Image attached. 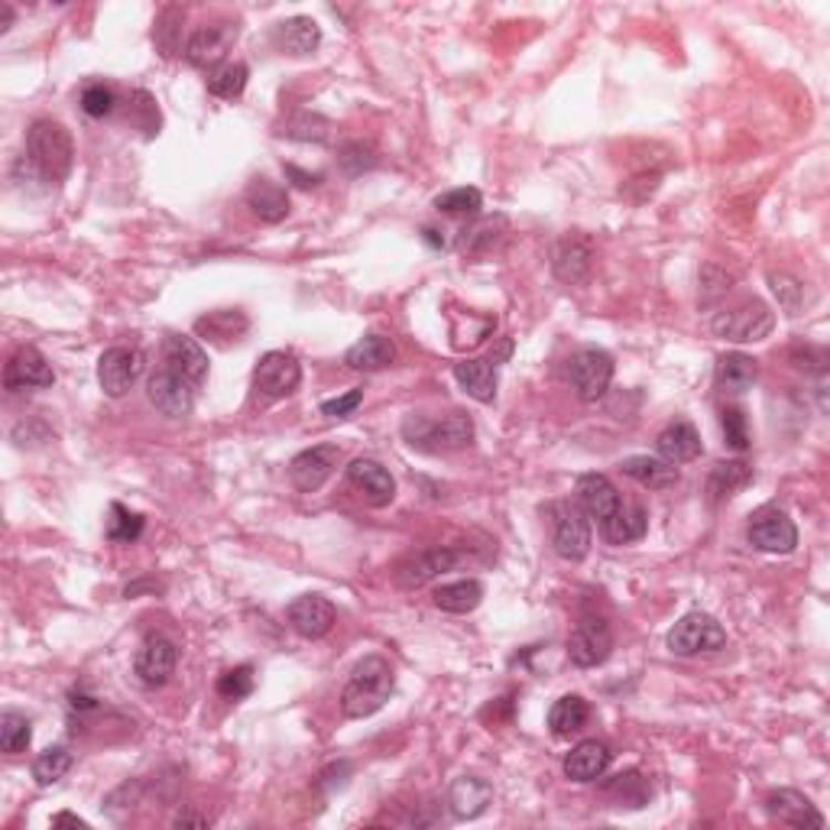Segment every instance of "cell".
Here are the masks:
<instances>
[{
	"mask_svg": "<svg viewBox=\"0 0 830 830\" xmlns=\"http://www.w3.org/2000/svg\"><path fill=\"white\" fill-rule=\"evenodd\" d=\"M396 687L392 665L384 655H364L354 669L342 691V714L350 721L374 717L377 711L387 707Z\"/></svg>",
	"mask_w": 830,
	"mask_h": 830,
	"instance_id": "cell-1",
	"label": "cell"
},
{
	"mask_svg": "<svg viewBox=\"0 0 830 830\" xmlns=\"http://www.w3.org/2000/svg\"><path fill=\"white\" fill-rule=\"evenodd\" d=\"M23 162H30V169L40 179L62 182L72 172V162H75L72 134L59 120H36L27 130V156H23Z\"/></svg>",
	"mask_w": 830,
	"mask_h": 830,
	"instance_id": "cell-2",
	"label": "cell"
},
{
	"mask_svg": "<svg viewBox=\"0 0 830 830\" xmlns=\"http://www.w3.org/2000/svg\"><path fill=\"white\" fill-rule=\"evenodd\" d=\"M402 439L419 451H429V454L461 451L474 441V419L467 412H448L444 419L409 416L402 422Z\"/></svg>",
	"mask_w": 830,
	"mask_h": 830,
	"instance_id": "cell-3",
	"label": "cell"
},
{
	"mask_svg": "<svg viewBox=\"0 0 830 830\" xmlns=\"http://www.w3.org/2000/svg\"><path fill=\"white\" fill-rule=\"evenodd\" d=\"M545 513L551 523V548L565 561H585L590 551V523L585 509L575 500H555Z\"/></svg>",
	"mask_w": 830,
	"mask_h": 830,
	"instance_id": "cell-4",
	"label": "cell"
},
{
	"mask_svg": "<svg viewBox=\"0 0 830 830\" xmlns=\"http://www.w3.org/2000/svg\"><path fill=\"white\" fill-rule=\"evenodd\" d=\"M773 328H776V312L759 298L727 308V312L714 315V322H711V332L733 344L763 342V338L773 335Z\"/></svg>",
	"mask_w": 830,
	"mask_h": 830,
	"instance_id": "cell-5",
	"label": "cell"
},
{
	"mask_svg": "<svg viewBox=\"0 0 830 830\" xmlns=\"http://www.w3.org/2000/svg\"><path fill=\"white\" fill-rule=\"evenodd\" d=\"M467 561L464 551L458 548H429V551H416L409 558H402L392 571V581L402 590H419V587L432 585L435 578L458 571Z\"/></svg>",
	"mask_w": 830,
	"mask_h": 830,
	"instance_id": "cell-6",
	"label": "cell"
},
{
	"mask_svg": "<svg viewBox=\"0 0 830 830\" xmlns=\"http://www.w3.org/2000/svg\"><path fill=\"white\" fill-rule=\"evenodd\" d=\"M302 384V364L293 350H270L256 360L253 370V390L260 392L263 399L276 402L293 396Z\"/></svg>",
	"mask_w": 830,
	"mask_h": 830,
	"instance_id": "cell-7",
	"label": "cell"
},
{
	"mask_svg": "<svg viewBox=\"0 0 830 830\" xmlns=\"http://www.w3.org/2000/svg\"><path fill=\"white\" fill-rule=\"evenodd\" d=\"M727 645L724 627L711 613H684L682 620L669 630V649L675 655H701V652H717Z\"/></svg>",
	"mask_w": 830,
	"mask_h": 830,
	"instance_id": "cell-8",
	"label": "cell"
},
{
	"mask_svg": "<svg viewBox=\"0 0 830 830\" xmlns=\"http://www.w3.org/2000/svg\"><path fill=\"white\" fill-rule=\"evenodd\" d=\"M568 377H571V387L581 402H597L607 396L610 384H613V357L600 347H585L571 357Z\"/></svg>",
	"mask_w": 830,
	"mask_h": 830,
	"instance_id": "cell-9",
	"label": "cell"
},
{
	"mask_svg": "<svg viewBox=\"0 0 830 830\" xmlns=\"http://www.w3.org/2000/svg\"><path fill=\"white\" fill-rule=\"evenodd\" d=\"M613 652V633L603 617H581L568 635V659L578 669H597Z\"/></svg>",
	"mask_w": 830,
	"mask_h": 830,
	"instance_id": "cell-10",
	"label": "cell"
},
{
	"mask_svg": "<svg viewBox=\"0 0 830 830\" xmlns=\"http://www.w3.org/2000/svg\"><path fill=\"white\" fill-rule=\"evenodd\" d=\"M342 458L344 454L338 444H315V448L298 451L293 461H290V481H293V487L302 490V493L322 490L332 481V474L338 471Z\"/></svg>",
	"mask_w": 830,
	"mask_h": 830,
	"instance_id": "cell-11",
	"label": "cell"
},
{
	"mask_svg": "<svg viewBox=\"0 0 830 830\" xmlns=\"http://www.w3.org/2000/svg\"><path fill=\"white\" fill-rule=\"evenodd\" d=\"M144 374V354L137 347H107L98 360V384L104 396L120 399L140 380Z\"/></svg>",
	"mask_w": 830,
	"mask_h": 830,
	"instance_id": "cell-12",
	"label": "cell"
},
{
	"mask_svg": "<svg viewBox=\"0 0 830 830\" xmlns=\"http://www.w3.org/2000/svg\"><path fill=\"white\" fill-rule=\"evenodd\" d=\"M593 244L585 234H565L551 246V273L565 286H581L593 270Z\"/></svg>",
	"mask_w": 830,
	"mask_h": 830,
	"instance_id": "cell-13",
	"label": "cell"
},
{
	"mask_svg": "<svg viewBox=\"0 0 830 830\" xmlns=\"http://www.w3.org/2000/svg\"><path fill=\"white\" fill-rule=\"evenodd\" d=\"M176 662H179V649L169 635L153 633L140 642L137 659H134V672L144 687H162L176 675Z\"/></svg>",
	"mask_w": 830,
	"mask_h": 830,
	"instance_id": "cell-14",
	"label": "cell"
},
{
	"mask_svg": "<svg viewBox=\"0 0 830 830\" xmlns=\"http://www.w3.org/2000/svg\"><path fill=\"white\" fill-rule=\"evenodd\" d=\"M238 40V23H208V27H198L196 33L189 36L186 43V59L196 65V69H218L224 65L228 52Z\"/></svg>",
	"mask_w": 830,
	"mask_h": 830,
	"instance_id": "cell-15",
	"label": "cell"
},
{
	"mask_svg": "<svg viewBox=\"0 0 830 830\" xmlns=\"http://www.w3.org/2000/svg\"><path fill=\"white\" fill-rule=\"evenodd\" d=\"M196 392L198 390L189 380H182L179 374H172V370H166V367L156 370L147 384L149 402H153L156 412L166 416V419H182V416H189L192 406H196Z\"/></svg>",
	"mask_w": 830,
	"mask_h": 830,
	"instance_id": "cell-16",
	"label": "cell"
},
{
	"mask_svg": "<svg viewBox=\"0 0 830 830\" xmlns=\"http://www.w3.org/2000/svg\"><path fill=\"white\" fill-rule=\"evenodd\" d=\"M746 538H749V545L759 548V551L788 555V551H795V545H798V529H795V523H791L781 509H759V513L749 519Z\"/></svg>",
	"mask_w": 830,
	"mask_h": 830,
	"instance_id": "cell-17",
	"label": "cell"
},
{
	"mask_svg": "<svg viewBox=\"0 0 830 830\" xmlns=\"http://www.w3.org/2000/svg\"><path fill=\"white\" fill-rule=\"evenodd\" d=\"M52 384H55V374H52L50 360L30 344L17 347L13 357L3 367V387L10 392L43 390V387H52Z\"/></svg>",
	"mask_w": 830,
	"mask_h": 830,
	"instance_id": "cell-18",
	"label": "cell"
},
{
	"mask_svg": "<svg viewBox=\"0 0 830 830\" xmlns=\"http://www.w3.org/2000/svg\"><path fill=\"white\" fill-rule=\"evenodd\" d=\"M162 364H166V370H172L182 380H189L196 390H201V384L208 380V354L189 335H166V342H162Z\"/></svg>",
	"mask_w": 830,
	"mask_h": 830,
	"instance_id": "cell-19",
	"label": "cell"
},
{
	"mask_svg": "<svg viewBox=\"0 0 830 830\" xmlns=\"http://www.w3.org/2000/svg\"><path fill=\"white\" fill-rule=\"evenodd\" d=\"M335 617L338 613H335L332 600H325L322 593H302V597H295L293 603H290V610H286L290 627L302 639H322V635H328L332 627H335Z\"/></svg>",
	"mask_w": 830,
	"mask_h": 830,
	"instance_id": "cell-20",
	"label": "cell"
},
{
	"mask_svg": "<svg viewBox=\"0 0 830 830\" xmlns=\"http://www.w3.org/2000/svg\"><path fill=\"white\" fill-rule=\"evenodd\" d=\"M347 481H350V487L357 490V493H360L370 506H377V509L390 506L392 500H396V481H392V474L380 464V461H374V458H357V461H350Z\"/></svg>",
	"mask_w": 830,
	"mask_h": 830,
	"instance_id": "cell-21",
	"label": "cell"
},
{
	"mask_svg": "<svg viewBox=\"0 0 830 830\" xmlns=\"http://www.w3.org/2000/svg\"><path fill=\"white\" fill-rule=\"evenodd\" d=\"M766 811L773 821L788 824V828H824V815L811 805L808 795L795 791V788H779L766 798Z\"/></svg>",
	"mask_w": 830,
	"mask_h": 830,
	"instance_id": "cell-22",
	"label": "cell"
},
{
	"mask_svg": "<svg viewBox=\"0 0 830 830\" xmlns=\"http://www.w3.org/2000/svg\"><path fill=\"white\" fill-rule=\"evenodd\" d=\"M575 503L587 513V519L603 523L623 500L620 490L613 487V481L607 474H581L575 484Z\"/></svg>",
	"mask_w": 830,
	"mask_h": 830,
	"instance_id": "cell-23",
	"label": "cell"
},
{
	"mask_svg": "<svg viewBox=\"0 0 830 830\" xmlns=\"http://www.w3.org/2000/svg\"><path fill=\"white\" fill-rule=\"evenodd\" d=\"M610 746L600 743V739H581L578 746H571V753L565 756V776L578 785H587V781H597L607 769H610Z\"/></svg>",
	"mask_w": 830,
	"mask_h": 830,
	"instance_id": "cell-24",
	"label": "cell"
},
{
	"mask_svg": "<svg viewBox=\"0 0 830 830\" xmlns=\"http://www.w3.org/2000/svg\"><path fill=\"white\" fill-rule=\"evenodd\" d=\"M493 801V785L481 776H461L448 791V808L458 821L481 818Z\"/></svg>",
	"mask_w": 830,
	"mask_h": 830,
	"instance_id": "cell-25",
	"label": "cell"
},
{
	"mask_svg": "<svg viewBox=\"0 0 830 830\" xmlns=\"http://www.w3.org/2000/svg\"><path fill=\"white\" fill-rule=\"evenodd\" d=\"M620 471L627 477H633L639 487L645 490H669L675 487L682 481V471L665 461V458H649V454H635V458H627L620 464Z\"/></svg>",
	"mask_w": 830,
	"mask_h": 830,
	"instance_id": "cell-26",
	"label": "cell"
},
{
	"mask_svg": "<svg viewBox=\"0 0 830 830\" xmlns=\"http://www.w3.org/2000/svg\"><path fill=\"white\" fill-rule=\"evenodd\" d=\"M244 198L246 204H250V211L260 221H266V224H280V221L290 218V196H286V189L276 186V182H270V179H263V176L246 186Z\"/></svg>",
	"mask_w": 830,
	"mask_h": 830,
	"instance_id": "cell-27",
	"label": "cell"
},
{
	"mask_svg": "<svg viewBox=\"0 0 830 830\" xmlns=\"http://www.w3.org/2000/svg\"><path fill=\"white\" fill-rule=\"evenodd\" d=\"M649 529V516L639 503H620L603 523H600V536L607 538L610 545H630L639 542Z\"/></svg>",
	"mask_w": 830,
	"mask_h": 830,
	"instance_id": "cell-28",
	"label": "cell"
},
{
	"mask_svg": "<svg viewBox=\"0 0 830 830\" xmlns=\"http://www.w3.org/2000/svg\"><path fill=\"white\" fill-rule=\"evenodd\" d=\"M392 360H396V344L387 335H364L360 342L344 354V364L350 370H360V374L387 370Z\"/></svg>",
	"mask_w": 830,
	"mask_h": 830,
	"instance_id": "cell-29",
	"label": "cell"
},
{
	"mask_svg": "<svg viewBox=\"0 0 830 830\" xmlns=\"http://www.w3.org/2000/svg\"><path fill=\"white\" fill-rule=\"evenodd\" d=\"M454 380L471 399H477L484 406L496 399V364L490 357H484V360L471 357V360L454 364Z\"/></svg>",
	"mask_w": 830,
	"mask_h": 830,
	"instance_id": "cell-30",
	"label": "cell"
},
{
	"mask_svg": "<svg viewBox=\"0 0 830 830\" xmlns=\"http://www.w3.org/2000/svg\"><path fill=\"white\" fill-rule=\"evenodd\" d=\"M655 448H659V458H665L672 464H687V461L701 458V451H704L701 435L691 422H672L669 429H662V435L655 439Z\"/></svg>",
	"mask_w": 830,
	"mask_h": 830,
	"instance_id": "cell-31",
	"label": "cell"
},
{
	"mask_svg": "<svg viewBox=\"0 0 830 830\" xmlns=\"http://www.w3.org/2000/svg\"><path fill=\"white\" fill-rule=\"evenodd\" d=\"M506 234H509V221L503 218V214H496V218H481L477 224H471V228H464L461 231V253H467V256H487L493 253L496 246L506 241Z\"/></svg>",
	"mask_w": 830,
	"mask_h": 830,
	"instance_id": "cell-32",
	"label": "cell"
},
{
	"mask_svg": "<svg viewBox=\"0 0 830 830\" xmlns=\"http://www.w3.org/2000/svg\"><path fill=\"white\" fill-rule=\"evenodd\" d=\"M587 717H590V704H587L585 697L581 694H565L548 711V731H551V736H558V739H568V736L585 731Z\"/></svg>",
	"mask_w": 830,
	"mask_h": 830,
	"instance_id": "cell-33",
	"label": "cell"
},
{
	"mask_svg": "<svg viewBox=\"0 0 830 830\" xmlns=\"http://www.w3.org/2000/svg\"><path fill=\"white\" fill-rule=\"evenodd\" d=\"M276 43L290 55H312L322 46V27L312 17H293L276 27Z\"/></svg>",
	"mask_w": 830,
	"mask_h": 830,
	"instance_id": "cell-34",
	"label": "cell"
},
{
	"mask_svg": "<svg viewBox=\"0 0 830 830\" xmlns=\"http://www.w3.org/2000/svg\"><path fill=\"white\" fill-rule=\"evenodd\" d=\"M432 600H435V607L444 610V613L464 617V613H474V610L481 607V600H484V585H481L477 578L451 581V585L435 587Z\"/></svg>",
	"mask_w": 830,
	"mask_h": 830,
	"instance_id": "cell-35",
	"label": "cell"
},
{
	"mask_svg": "<svg viewBox=\"0 0 830 830\" xmlns=\"http://www.w3.org/2000/svg\"><path fill=\"white\" fill-rule=\"evenodd\" d=\"M749 481H753V467L746 461H721L711 471V477H707V500H711V506H721L724 500L736 496Z\"/></svg>",
	"mask_w": 830,
	"mask_h": 830,
	"instance_id": "cell-36",
	"label": "cell"
},
{
	"mask_svg": "<svg viewBox=\"0 0 830 830\" xmlns=\"http://www.w3.org/2000/svg\"><path fill=\"white\" fill-rule=\"evenodd\" d=\"M759 377V364L749 354H724L717 360V387L724 392H746Z\"/></svg>",
	"mask_w": 830,
	"mask_h": 830,
	"instance_id": "cell-37",
	"label": "cell"
},
{
	"mask_svg": "<svg viewBox=\"0 0 830 830\" xmlns=\"http://www.w3.org/2000/svg\"><path fill=\"white\" fill-rule=\"evenodd\" d=\"M246 82H250V69L244 62H224L208 75V92L214 98L234 101L246 92Z\"/></svg>",
	"mask_w": 830,
	"mask_h": 830,
	"instance_id": "cell-38",
	"label": "cell"
},
{
	"mask_svg": "<svg viewBox=\"0 0 830 830\" xmlns=\"http://www.w3.org/2000/svg\"><path fill=\"white\" fill-rule=\"evenodd\" d=\"M332 120L328 117H322V114H312V111H302V114H295L286 120V127H283V137H290V140H302V144H325L328 137H332Z\"/></svg>",
	"mask_w": 830,
	"mask_h": 830,
	"instance_id": "cell-39",
	"label": "cell"
},
{
	"mask_svg": "<svg viewBox=\"0 0 830 830\" xmlns=\"http://www.w3.org/2000/svg\"><path fill=\"white\" fill-rule=\"evenodd\" d=\"M435 208H439L441 214H451V218H477L481 208H484V196L474 186H461V189L441 192L435 198Z\"/></svg>",
	"mask_w": 830,
	"mask_h": 830,
	"instance_id": "cell-40",
	"label": "cell"
},
{
	"mask_svg": "<svg viewBox=\"0 0 830 830\" xmlns=\"http://www.w3.org/2000/svg\"><path fill=\"white\" fill-rule=\"evenodd\" d=\"M72 769V753L65 749V746H50V749H43L36 759H33V766H30V773H33V779L36 785H55L59 779H65V773Z\"/></svg>",
	"mask_w": 830,
	"mask_h": 830,
	"instance_id": "cell-41",
	"label": "cell"
},
{
	"mask_svg": "<svg viewBox=\"0 0 830 830\" xmlns=\"http://www.w3.org/2000/svg\"><path fill=\"white\" fill-rule=\"evenodd\" d=\"M30 739H33V724H30L23 714L7 711V714L0 717V749H3L7 756L27 753Z\"/></svg>",
	"mask_w": 830,
	"mask_h": 830,
	"instance_id": "cell-42",
	"label": "cell"
},
{
	"mask_svg": "<svg viewBox=\"0 0 830 830\" xmlns=\"http://www.w3.org/2000/svg\"><path fill=\"white\" fill-rule=\"evenodd\" d=\"M140 536H144V516H140V513H130V509L120 506V503H111L107 538H111V542H120V545H130V542H137Z\"/></svg>",
	"mask_w": 830,
	"mask_h": 830,
	"instance_id": "cell-43",
	"label": "cell"
},
{
	"mask_svg": "<svg viewBox=\"0 0 830 830\" xmlns=\"http://www.w3.org/2000/svg\"><path fill=\"white\" fill-rule=\"evenodd\" d=\"M607 795H613L620 801V808H642L649 798V785L639 773H620L607 781Z\"/></svg>",
	"mask_w": 830,
	"mask_h": 830,
	"instance_id": "cell-44",
	"label": "cell"
},
{
	"mask_svg": "<svg viewBox=\"0 0 830 830\" xmlns=\"http://www.w3.org/2000/svg\"><path fill=\"white\" fill-rule=\"evenodd\" d=\"M377 162H380L377 149L370 147V144H364V140H350V144H344L342 153H338V166H342L347 176L370 172V169H377Z\"/></svg>",
	"mask_w": 830,
	"mask_h": 830,
	"instance_id": "cell-45",
	"label": "cell"
},
{
	"mask_svg": "<svg viewBox=\"0 0 830 830\" xmlns=\"http://www.w3.org/2000/svg\"><path fill=\"white\" fill-rule=\"evenodd\" d=\"M198 332H208V338H234L246 332V318L241 312H211L198 322Z\"/></svg>",
	"mask_w": 830,
	"mask_h": 830,
	"instance_id": "cell-46",
	"label": "cell"
},
{
	"mask_svg": "<svg viewBox=\"0 0 830 830\" xmlns=\"http://www.w3.org/2000/svg\"><path fill=\"white\" fill-rule=\"evenodd\" d=\"M186 20V13L179 7L162 10V17L156 20V46L162 50V55H176L179 50V23Z\"/></svg>",
	"mask_w": 830,
	"mask_h": 830,
	"instance_id": "cell-47",
	"label": "cell"
},
{
	"mask_svg": "<svg viewBox=\"0 0 830 830\" xmlns=\"http://www.w3.org/2000/svg\"><path fill=\"white\" fill-rule=\"evenodd\" d=\"M250 691H253V669H250V665L228 669V672L218 679V694H221L224 701H244Z\"/></svg>",
	"mask_w": 830,
	"mask_h": 830,
	"instance_id": "cell-48",
	"label": "cell"
},
{
	"mask_svg": "<svg viewBox=\"0 0 830 830\" xmlns=\"http://www.w3.org/2000/svg\"><path fill=\"white\" fill-rule=\"evenodd\" d=\"M721 425H724V441L731 444L733 451H746L749 448V429H746V416L743 409H724L721 412Z\"/></svg>",
	"mask_w": 830,
	"mask_h": 830,
	"instance_id": "cell-49",
	"label": "cell"
},
{
	"mask_svg": "<svg viewBox=\"0 0 830 830\" xmlns=\"http://www.w3.org/2000/svg\"><path fill=\"white\" fill-rule=\"evenodd\" d=\"M769 283H773V293L779 295L781 308H785L788 315H798L801 298H805V286H801L798 280H791V276H781V273H773Z\"/></svg>",
	"mask_w": 830,
	"mask_h": 830,
	"instance_id": "cell-50",
	"label": "cell"
},
{
	"mask_svg": "<svg viewBox=\"0 0 830 830\" xmlns=\"http://www.w3.org/2000/svg\"><path fill=\"white\" fill-rule=\"evenodd\" d=\"M114 104H117L114 92H111L107 85H101V82L88 85V88L82 92V111H85L88 117H107V114L114 111Z\"/></svg>",
	"mask_w": 830,
	"mask_h": 830,
	"instance_id": "cell-51",
	"label": "cell"
},
{
	"mask_svg": "<svg viewBox=\"0 0 830 830\" xmlns=\"http://www.w3.org/2000/svg\"><path fill=\"white\" fill-rule=\"evenodd\" d=\"M360 402H364V390L344 392L338 399H325V402H322V416H328V419H347V416L357 412Z\"/></svg>",
	"mask_w": 830,
	"mask_h": 830,
	"instance_id": "cell-52",
	"label": "cell"
},
{
	"mask_svg": "<svg viewBox=\"0 0 830 830\" xmlns=\"http://www.w3.org/2000/svg\"><path fill=\"white\" fill-rule=\"evenodd\" d=\"M791 360H795L798 370H815V374H824V370H828V350H824V347H811V344L795 347V350H791Z\"/></svg>",
	"mask_w": 830,
	"mask_h": 830,
	"instance_id": "cell-53",
	"label": "cell"
},
{
	"mask_svg": "<svg viewBox=\"0 0 830 830\" xmlns=\"http://www.w3.org/2000/svg\"><path fill=\"white\" fill-rule=\"evenodd\" d=\"M172 828H208V818L198 815L196 808H182V811H176Z\"/></svg>",
	"mask_w": 830,
	"mask_h": 830,
	"instance_id": "cell-54",
	"label": "cell"
},
{
	"mask_svg": "<svg viewBox=\"0 0 830 830\" xmlns=\"http://www.w3.org/2000/svg\"><path fill=\"white\" fill-rule=\"evenodd\" d=\"M286 179H293L295 189H315L322 182L318 172H302L298 166H286Z\"/></svg>",
	"mask_w": 830,
	"mask_h": 830,
	"instance_id": "cell-55",
	"label": "cell"
},
{
	"mask_svg": "<svg viewBox=\"0 0 830 830\" xmlns=\"http://www.w3.org/2000/svg\"><path fill=\"white\" fill-rule=\"evenodd\" d=\"M62 824H69V828H78V830H88V821H82L78 815H69V811H62V815H55V818H52V828H62Z\"/></svg>",
	"mask_w": 830,
	"mask_h": 830,
	"instance_id": "cell-56",
	"label": "cell"
},
{
	"mask_svg": "<svg viewBox=\"0 0 830 830\" xmlns=\"http://www.w3.org/2000/svg\"><path fill=\"white\" fill-rule=\"evenodd\" d=\"M10 23H13V7L0 3V30H10Z\"/></svg>",
	"mask_w": 830,
	"mask_h": 830,
	"instance_id": "cell-57",
	"label": "cell"
},
{
	"mask_svg": "<svg viewBox=\"0 0 830 830\" xmlns=\"http://www.w3.org/2000/svg\"><path fill=\"white\" fill-rule=\"evenodd\" d=\"M422 238H425L432 246H444V238H439V231H435V228H425V231H422Z\"/></svg>",
	"mask_w": 830,
	"mask_h": 830,
	"instance_id": "cell-58",
	"label": "cell"
}]
</instances>
